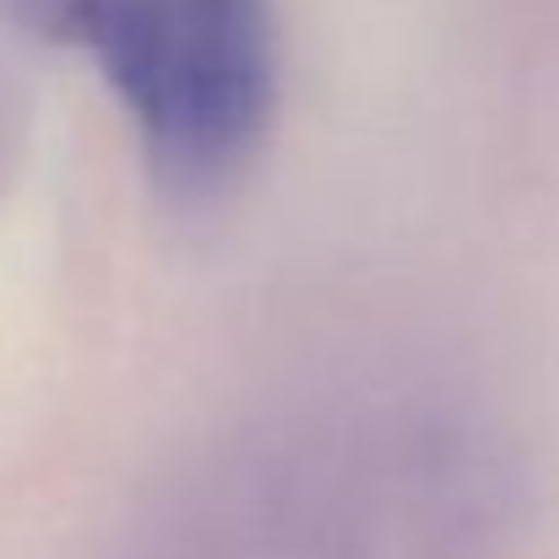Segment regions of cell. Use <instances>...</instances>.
<instances>
[{
	"label": "cell",
	"instance_id": "cell-1",
	"mask_svg": "<svg viewBox=\"0 0 559 559\" xmlns=\"http://www.w3.org/2000/svg\"><path fill=\"white\" fill-rule=\"evenodd\" d=\"M76 44L175 201H212L266 142L277 27L266 0H5Z\"/></svg>",
	"mask_w": 559,
	"mask_h": 559
}]
</instances>
